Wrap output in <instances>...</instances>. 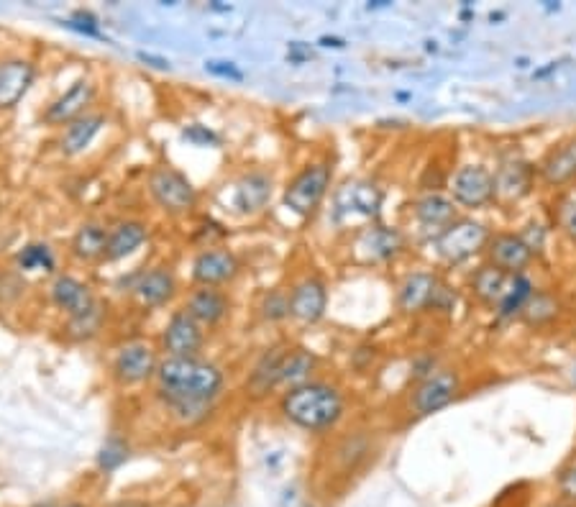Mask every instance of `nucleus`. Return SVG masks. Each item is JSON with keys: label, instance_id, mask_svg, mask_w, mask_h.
<instances>
[{"label": "nucleus", "instance_id": "nucleus-39", "mask_svg": "<svg viewBox=\"0 0 576 507\" xmlns=\"http://www.w3.org/2000/svg\"><path fill=\"white\" fill-rule=\"evenodd\" d=\"M182 139H187L190 144H195V146H218L221 144V136H218L216 131H210L208 126H203V123H192V126H187V129L182 131Z\"/></svg>", "mask_w": 576, "mask_h": 507}, {"label": "nucleus", "instance_id": "nucleus-12", "mask_svg": "<svg viewBox=\"0 0 576 507\" xmlns=\"http://www.w3.org/2000/svg\"><path fill=\"white\" fill-rule=\"evenodd\" d=\"M402 249H405V236H402V231H397V228L392 226H382V223H374V226L364 228L354 241L356 259L364 264L390 262V259L400 257Z\"/></svg>", "mask_w": 576, "mask_h": 507}, {"label": "nucleus", "instance_id": "nucleus-22", "mask_svg": "<svg viewBox=\"0 0 576 507\" xmlns=\"http://www.w3.org/2000/svg\"><path fill=\"white\" fill-rule=\"evenodd\" d=\"M274 180L269 172L264 169H251L236 182V195H233V203L241 213H259V210L267 208V203L272 200Z\"/></svg>", "mask_w": 576, "mask_h": 507}, {"label": "nucleus", "instance_id": "nucleus-24", "mask_svg": "<svg viewBox=\"0 0 576 507\" xmlns=\"http://www.w3.org/2000/svg\"><path fill=\"white\" fill-rule=\"evenodd\" d=\"M512 274H505L502 269L492 267V264L484 262L482 267H477L469 277V290H472L474 300L484 308H497L505 295L507 285H510Z\"/></svg>", "mask_w": 576, "mask_h": 507}, {"label": "nucleus", "instance_id": "nucleus-10", "mask_svg": "<svg viewBox=\"0 0 576 507\" xmlns=\"http://www.w3.org/2000/svg\"><path fill=\"white\" fill-rule=\"evenodd\" d=\"M205 331L185 308L175 310L162 331V349L175 359H192L203 351Z\"/></svg>", "mask_w": 576, "mask_h": 507}, {"label": "nucleus", "instance_id": "nucleus-40", "mask_svg": "<svg viewBox=\"0 0 576 507\" xmlns=\"http://www.w3.org/2000/svg\"><path fill=\"white\" fill-rule=\"evenodd\" d=\"M100 321H103V310H100V305H95L90 313L80 315V318H72L70 321V328L72 331H80V336H93L95 331L100 328Z\"/></svg>", "mask_w": 576, "mask_h": 507}, {"label": "nucleus", "instance_id": "nucleus-21", "mask_svg": "<svg viewBox=\"0 0 576 507\" xmlns=\"http://www.w3.org/2000/svg\"><path fill=\"white\" fill-rule=\"evenodd\" d=\"M52 303L70 315V321L90 313L98 305L93 298V290L85 282L70 277V274H59L57 280L52 282Z\"/></svg>", "mask_w": 576, "mask_h": 507}, {"label": "nucleus", "instance_id": "nucleus-9", "mask_svg": "<svg viewBox=\"0 0 576 507\" xmlns=\"http://www.w3.org/2000/svg\"><path fill=\"white\" fill-rule=\"evenodd\" d=\"M487 264L502 269L505 274H525V269L536 259V249L523 234L515 231H497L489 236L487 249H484Z\"/></svg>", "mask_w": 576, "mask_h": 507}, {"label": "nucleus", "instance_id": "nucleus-29", "mask_svg": "<svg viewBox=\"0 0 576 507\" xmlns=\"http://www.w3.org/2000/svg\"><path fill=\"white\" fill-rule=\"evenodd\" d=\"M533 292H536V285L525 277V274H512L510 285H507L505 295H502L500 305L495 308L497 318L500 321H512V318H520L528 305V300L533 298Z\"/></svg>", "mask_w": 576, "mask_h": 507}, {"label": "nucleus", "instance_id": "nucleus-26", "mask_svg": "<svg viewBox=\"0 0 576 507\" xmlns=\"http://www.w3.org/2000/svg\"><path fill=\"white\" fill-rule=\"evenodd\" d=\"M149 231L141 221H121L108 231V244H105V262H121L131 257L136 249L146 241Z\"/></svg>", "mask_w": 576, "mask_h": 507}, {"label": "nucleus", "instance_id": "nucleus-32", "mask_svg": "<svg viewBox=\"0 0 576 507\" xmlns=\"http://www.w3.org/2000/svg\"><path fill=\"white\" fill-rule=\"evenodd\" d=\"M556 315H559V300L553 298L551 292H533L520 321H525L528 326H546V323L556 321Z\"/></svg>", "mask_w": 576, "mask_h": 507}, {"label": "nucleus", "instance_id": "nucleus-27", "mask_svg": "<svg viewBox=\"0 0 576 507\" xmlns=\"http://www.w3.org/2000/svg\"><path fill=\"white\" fill-rule=\"evenodd\" d=\"M105 126V118L98 116V113H85L77 121L67 123L62 139H59V149L67 157H75V154H82L93 144L95 136L100 134V129Z\"/></svg>", "mask_w": 576, "mask_h": 507}, {"label": "nucleus", "instance_id": "nucleus-30", "mask_svg": "<svg viewBox=\"0 0 576 507\" xmlns=\"http://www.w3.org/2000/svg\"><path fill=\"white\" fill-rule=\"evenodd\" d=\"M318 367V356L308 349H287L285 359H282V369H280V385H305L310 382V374Z\"/></svg>", "mask_w": 576, "mask_h": 507}, {"label": "nucleus", "instance_id": "nucleus-31", "mask_svg": "<svg viewBox=\"0 0 576 507\" xmlns=\"http://www.w3.org/2000/svg\"><path fill=\"white\" fill-rule=\"evenodd\" d=\"M287 349H272L256 362L254 372H251L249 387L256 392V395H264V392L274 390L280 385V369H282V359H285Z\"/></svg>", "mask_w": 576, "mask_h": 507}, {"label": "nucleus", "instance_id": "nucleus-25", "mask_svg": "<svg viewBox=\"0 0 576 507\" xmlns=\"http://www.w3.org/2000/svg\"><path fill=\"white\" fill-rule=\"evenodd\" d=\"M228 298L218 287H200L187 298L185 310L200 323V326H216L228 315Z\"/></svg>", "mask_w": 576, "mask_h": 507}, {"label": "nucleus", "instance_id": "nucleus-34", "mask_svg": "<svg viewBox=\"0 0 576 507\" xmlns=\"http://www.w3.org/2000/svg\"><path fill=\"white\" fill-rule=\"evenodd\" d=\"M126 459H128V443L118 436L108 438L98 451V467L103 469L105 474L116 472L121 464H126Z\"/></svg>", "mask_w": 576, "mask_h": 507}, {"label": "nucleus", "instance_id": "nucleus-14", "mask_svg": "<svg viewBox=\"0 0 576 507\" xmlns=\"http://www.w3.org/2000/svg\"><path fill=\"white\" fill-rule=\"evenodd\" d=\"M413 216L423 234L438 239L451 223L459 221V205L446 193H428L415 200Z\"/></svg>", "mask_w": 576, "mask_h": 507}, {"label": "nucleus", "instance_id": "nucleus-15", "mask_svg": "<svg viewBox=\"0 0 576 507\" xmlns=\"http://www.w3.org/2000/svg\"><path fill=\"white\" fill-rule=\"evenodd\" d=\"M538 180L546 187H566L576 180V134L553 144L536 164Z\"/></svg>", "mask_w": 576, "mask_h": 507}, {"label": "nucleus", "instance_id": "nucleus-16", "mask_svg": "<svg viewBox=\"0 0 576 507\" xmlns=\"http://www.w3.org/2000/svg\"><path fill=\"white\" fill-rule=\"evenodd\" d=\"M379 208H382V190L374 182L354 180L344 185L336 195V216L349 218H377Z\"/></svg>", "mask_w": 576, "mask_h": 507}, {"label": "nucleus", "instance_id": "nucleus-41", "mask_svg": "<svg viewBox=\"0 0 576 507\" xmlns=\"http://www.w3.org/2000/svg\"><path fill=\"white\" fill-rule=\"evenodd\" d=\"M205 72H210V75H216V77H223V80H233V82L244 80V72L233 65V62H226V59H208V62H205Z\"/></svg>", "mask_w": 576, "mask_h": 507}, {"label": "nucleus", "instance_id": "nucleus-2", "mask_svg": "<svg viewBox=\"0 0 576 507\" xmlns=\"http://www.w3.org/2000/svg\"><path fill=\"white\" fill-rule=\"evenodd\" d=\"M282 415L292 426L303 431L320 433L336 428V423L344 418V395L341 390L328 382H305V385L290 387L280 403Z\"/></svg>", "mask_w": 576, "mask_h": 507}, {"label": "nucleus", "instance_id": "nucleus-38", "mask_svg": "<svg viewBox=\"0 0 576 507\" xmlns=\"http://www.w3.org/2000/svg\"><path fill=\"white\" fill-rule=\"evenodd\" d=\"M556 487H559L561 497H564L566 502L576 505V456L559 472V479H556Z\"/></svg>", "mask_w": 576, "mask_h": 507}, {"label": "nucleus", "instance_id": "nucleus-37", "mask_svg": "<svg viewBox=\"0 0 576 507\" xmlns=\"http://www.w3.org/2000/svg\"><path fill=\"white\" fill-rule=\"evenodd\" d=\"M67 26H70L72 31H77V34L90 36V39H103L105 36L103 31H100V21L90 11H75L70 16V21H67Z\"/></svg>", "mask_w": 576, "mask_h": 507}, {"label": "nucleus", "instance_id": "nucleus-17", "mask_svg": "<svg viewBox=\"0 0 576 507\" xmlns=\"http://www.w3.org/2000/svg\"><path fill=\"white\" fill-rule=\"evenodd\" d=\"M241 264L228 249H205L192 262V280L200 287H218L231 282L239 274Z\"/></svg>", "mask_w": 576, "mask_h": 507}, {"label": "nucleus", "instance_id": "nucleus-4", "mask_svg": "<svg viewBox=\"0 0 576 507\" xmlns=\"http://www.w3.org/2000/svg\"><path fill=\"white\" fill-rule=\"evenodd\" d=\"M333 180V169L328 162H310L290 180L282 193V205L300 218L313 216L320 208Z\"/></svg>", "mask_w": 576, "mask_h": 507}, {"label": "nucleus", "instance_id": "nucleus-11", "mask_svg": "<svg viewBox=\"0 0 576 507\" xmlns=\"http://www.w3.org/2000/svg\"><path fill=\"white\" fill-rule=\"evenodd\" d=\"M538 180V169L520 157H510L495 169V203H520L533 193Z\"/></svg>", "mask_w": 576, "mask_h": 507}, {"label": "nucleus", "instance_id": "nucleus-3", "mask_svg": "<svg viewBox=\"0 0 576 507\" xmlns=\"http://www.w3.org/2000/svg\"><path fill=\"white\" fill-rule=\"evenodd\" d=\"M456 305V292L433 272L408 274L397 287V310L402 315L451 310Z\"/></svg>", "mask_w": 576, "mask_h": 507}, {"label": "nucleus", "instance_id": "nucleus-20", "mask_svg": "<svg viewBox=\"0 0 576 507\" xmlns=\"http://www.w3.org/2000/svg\"><path fill=\"white\" fill-rule=\"evenodd\" d=\"M95 98V85L90 80H77L72 82L70 88L64 90L47 111H44V121L52 123V126H67V123L77 121L80 116H85L88 105Z\"/></svg>", "mask_w": 576, "mask_h": 507}, {"label": "nucleus", "instance_id": "nucleus-18", "mask_svg": "<svg viewBox=\"0 0 576 507\" xmlns=\"http://www.w3.org/2000/svg\"><path fill=\"white\" fill-rule=\"evenodd\" d=\"M328 308V287L320 277H305L290 290V318L318 323Z\"/></svg>", "mask_w": 576, "mask_h": 507}, {"label": "nucleus", "instance_id": "nucleus-36", "mask_svg": "<svg viewBox=\"0 0 576 507\" xmlns=\"http://www.w3.org/2000/svg\"><path fill=\"white\" fill-rule=\"evenodd\" d=\"M262 313L267 321H282L290 315V292L287 290H272L264 298Z\"/></svg>", "mask_w": 576, "mask_h": 507}, {"label": "nucleus", "instance_id": "nucleus-44", "mask_svg": "<svg viewBox=\"0 0 576 507\" xmlns=\"http://www.w3.org/2000/svg\"><path fill=\"white\" fill-rule=\"evenodd\" d=\"M551 507H576V505H571V502H561V505H551Z\"/></svg>", "mask_w": 576, "mask_h": 507}, {"label": "nucleus", "instance_id": "nucleus-5", "mask_svg": "<svg viewBox=\"0 0 576 507\" xmlns=\"http://www.w3.org/2000/svg\"><path fill=\"white\" fill-rule=\"evenodd\" d=\"M492 236L487 223L474 221V218H459L443 231L436 241V254L446 264H464L477 254H484L487 241Z\"/></svg>", "mask_w": 576, "mask_h": 507}, {"label": "nucleus", "instance_id": "nucleus-13", "mask_svg": "<svg viewBox=\"0 0 576 507\" xmlns=\"http://www.w3.org/2000/svg\"><path fill=\"white\" fill-rule=\"evenodd\" d=\"M157 369V351L146 341H131V344L121 346L113 359V374L121 385H141L146 379H152Z\"/></svg>", "mask_w": 576, "mask_h": 507}, {"label": "nucleus", "instance_id": "nucleus-28", "mask_svg": "<svg viewBox=\"0 0 576 507\" xmlns=\"http://www.w3.org/2000/svg\"><path fill=\"white\" fill-rule=\"evenodd\" d=\"M105 244H108V228L100 223H82L77 234L72 236V257L80 262H95L105 257Z\"/></svg>", "mask_w": 576, "mask_h": 507}, {"label": "nucleus", "instance_id": "nucleus-35", "mask_svg": "<svg viewBox=\"0 0 576 507\" xmlns=\"http://www.w3.org/2000/svg\"><path fill=\"white\" fill-rule=\"evenodd\" d=\"M556 223H559L561 234L576 246V193H566L556 205Z\"/></svg>", "mask_w": 576, "mask_h": 507}, {"label": "nucleus", "instance_id": "nucleus-33", "mask_svg": "<svg viewBox=\"0 0 576 507\" xmlns=\"http://www.w3.org/2000/svg\"><path fill=\"white\" fill-rule=\"evenodd\" d=\"M16 262L26 272H54V267H57L54 251L49 249V244H41V241L26 244L24 249L18 251Z\"/></svg>", "mask_w": 576, "mask_h": 507}, {"label": "nucleus", "instance_id": "nucleus-8", "mask_svg": "<svg viewBox=\"0 0 576 507\" xmlns=\"http://www.w3.org/2000/svg\"><path fill=\"white\" fill-rule=\"evenodd\" d=\"M448 195L461 208H487L495 203V172L484 164H461L451 177Z\"/></svg>", "mask_w": 576, "mask_h": 507}, {"label": "nucleus", "instance_id": "nucleus-19", "mask_svg": "<svg viewBox=\"0 0 576 507\" xmlns=\"http://www.w3.org/2000/svg\"><path fill=\"white\" fill-rule=\"evenodd\" d=\"M36 80V67L29 59H6L0 62V111L16 108Z\"/></svg>", "mask_w": 576, "mask_h": 507}, {"label": "nucleus", "instance_id": "nucleus-6", "mask_svg": "<svg viewBox=\"0 0 576 507\" xmlns=\"http://www.w3.org/2000/svg\"><path fill=\"white\" fill-rule=\"evenodd\" d=\"M149 193L169 216H185L198 205V193L192 182L175 167H154L149 175Z\"/></svg>", "mask_w": 576, "mask_h": 507}, {"label": "nucleus", "instance_id": "nucleus-1", "mask_svg": "<svg viewBox=\"0 0 576 507\" xmlns=\"http://www.w3.org/2000/svg\"><path fill=\"white\" fill-rule=\"evenodd\" d=\"M159 392L167 397V403L180 413L200 410L216 400L223 390V372L216 364L203 362L198 356L192 359H175L167 356L157 369Z\"/></svg>", "mask_w": 576, "mask_h": 507}, {"label": "nucleus", "instance_id": "nucleus-43", "mask_svg": "<svg viewBox=\"0 0 576 507\" xmlns=\"http://www.w3.org/2000/svg\"><path fill=\"white\" fill-rule=\"evenodd\" d=\"M59 507H85V505H80V502H67V505H59Z\"/></svg>", "mask_w": 576, "mask_h": 507}, {"label": "nucleus", "instance_id": "nucleus-42", "mask_svg": "<svg viewBox=\"0 0 576 507\" xmlns=\"http://www.w3.org/2000/svg\"><path fill=\"white\" fill-rule=\"evenodd\" d=\"M139 59H141V62H149V65L157 67V70H169V62L164 57H154V54L139 52Z\"/></svg>", "mask_w": 576, "mask_h": 507}, {"label": "nucleus", "instance_id": "nucleus-7", "mask_svg": "<svg viewBox=\"0 0 576 507\" xmlns=\"http://www.w3.org/2000/svg\"><path fill=\"white\" fill-rule=\"evenodd\" d=\"M461 390V379L454 369H433L418 379V385L410 392V413L425 418L454 403Z\"/></svg>", "mask_w": 576, "mask_h": 507}, {"label": "nucleus", "instance_id": "nucleus-23", "mask_svg": "<svg viewBox=\"0 0 576 507\" xmlns=\"http://www.w3.org/2000/svg\"><path fill=\"white\" fill-rule=\"evenodd\" d=\"M134 290L141 303L149 305V308H159L177 295V280L167 267H152L139 274Z\"/></svg>", "mask_w": 576, "mask_h": 507}]
</instances>
